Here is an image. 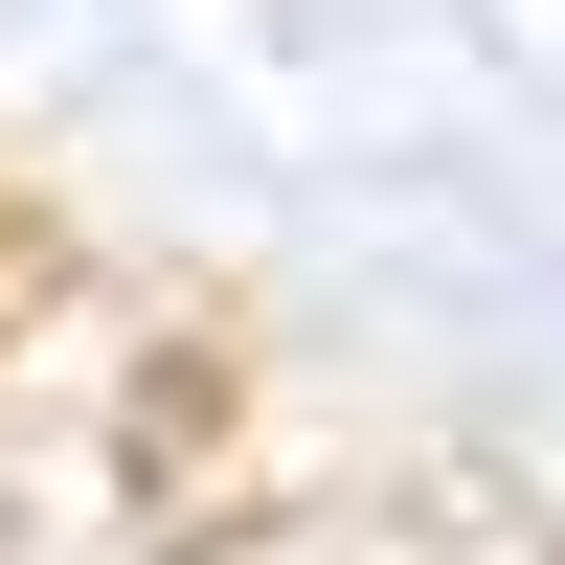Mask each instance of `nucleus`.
Returning a JSON list of instances; mask_svg holds the SVG:
<instances>
[{
    "label": "nucleus",
    "instance_id": "nucleus-1",
    "mask_svg": "<svg viewBox=\"0 0 565 565\" xmlns=\"http://www.w3.org/2000/svg\"><path fill=\"white\" fill-rule=\"evenodd\" d=\"M0 317H23V226H0Z\"/></svg>",
    "mask_w": 565,
    "mask_h": 565
}]
</instances>
